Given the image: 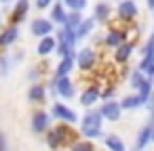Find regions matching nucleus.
Returning a JSON list of instances; mask_svg holds the SVG:
<instances>
[{
  "label": "nucleus",
  "instance_id": "nucleus-1",
  "mask_svg": "<svg viewBox=\"0 0 154 151\" xmlns=\"http://www.w3.org/2000/svg\"><path fill=\"white\" fill-rule=\"evenodd\" d=\"M103 124H106V118L101 115L99 105L91 107V109H85V113L80 115V122H78L80 136L91 138V141H103V136H106Z\"/></svg>",
  "mask_w": 154,
  "mask_h": 151
},
{
  "label": "nucleus",
  "instance_id": "nucleus-2",
  "mask_svg": "<svg viewBox=\"0 0 154 151\" xmlns=\"http://www.w3.org/2000/svg\"><path fill=\"white\" fill-rule=\"evenodd\" d=\"M97 61H99V55H97L93 44L80 46L76 51V69L80 74H93L97 67Z\"/></svg>",
  "mask_w": 154,
  "mask_h": 151
},
{
  "label": "nucleus",
  "instance_id": "nucleus-3",
  "mask_svg": "<svg viewBox=\"0 0 154 151\" xmlns=\"http://www.w3.org/2000/svg\"><path fill=\"white\" fill-rule=\"evenodd\" d=\"M137 17H139V7L135 0H118L116 2V21L118 23L133 28L137 23Z\"/></svg>",
  "mask_w": 154,
  "mask_h": 151
},
{
  "label": "nucleus",
  "instance_id": "nucleus-4",
  "mask_svg": "<svg viewBox=\"0 0 154 151\" xmlns=\"http://www.w3.org/2000/svg\"><path fill=\"white\" fill-rule=\"evenodd\" d=\"M53 120L55 118H53L51 109H45L42 105L32 109V113H30V130H32V134H45L53 126Z\"/></svg>",
  "mask_w": 154,
  "mask_h": 151
},
{
  "label": "nucleus",
  "instance_id": "nucleus-5",
  "mask_svg": "<svg viewBox=\"0 0 154 151\" xmlns=\"http://www.w3.org/2000/svg\"><path fill=\"white\" fill-rule=\"evenodd\" d=\"M129 32H131V28H127V25H122V23H110L108 28H106V48L108 51H116L122 42H127L129 40Z\"/></svg>",
  "mask_w": 154,
  "mask_h": 151
},
{
  "label": "nucleus",
  "instance_id": "nucleus-6",
  "mask_svg": "<svg viewBox=\"0 0 154 151\" xmlns=\"http://www.w3.org/2000/svg\"><path fill=\"white\" fill-rule=\"evenodd\" d=\"M49 109H51L55 122H66V124H74V126L80 122V115L76 113V109H72L68 105V101H61V99L59 101H53L49 105Z\"/></svg>",
  "mask_w": 154,
  "mask_h": 151
},
{
  "label": "nucleus",
  "instance_id": "nucleus-7",
  "mask_svg": "<svg viewBox=\"0 0 154 151\" xmlns=\"http://www.w3.org/2000/svg\"><path fill=\"white\" fill-rule=\"evenodd\" d=\"M53 78H55V76H53ZM55 88H57V99H61V101L78 99V88H76V82H74L72 76L55 78Z\"/></svg>",
  "mask_w": 154,
  "mask_h": 151
},
{
  "label": "nucleus",
  "instance_id": "nucleus-8",
  "mask_svg": "<svg viewBox=\"0 0 154 151\" xmlns=\"http://www.w3.org/2000/svg\"><path fill=\"white\" fill-rule=\"evenodd\" d=\"M101 101V86L99 84H87L80 92H78V105L82 109H91L97 107Z\"/></svg>",
  "mask_w": 154,
  "mask_h": 151
},
{
  "label": "nucleus",
  "instance_id": "nucleus-9",
  "mask_svg": "<svg viewBox=\"0 0 154 151\" xmlns=\"http://www.w3.org/2000/svg\"><path fill=\"white\" fill-rule=\"evenodd\" d=\"M28 30H30L32 38H36V40H38V38H45V36L55 34V32H57V25H55L49 17H34V19L30 21Z\"/></svg>",
  "mask_w": 154,
  "mask_h": 151
},
{
  "label": "nucleus",
  "instance_id": "nucleus-10",
  "mask_svg": "<svg viewBox=\"0 0 154 151\" xmlns=\"http://www.w3.org/2000/svg\"><path fill=\"white\" fill-rule=\"evenodd\" d=\"M49 88H47V82H32L30 86H28V90H26V99H28V103L30 105H36V107H40V105H45L47 101H49Z\"/></svg>",
  "mask_w": 154,
  "mask_h": 151
},
{
  "label": "nucleus",
  "instance_id": "nucleus-11",
  "mask_svg": "<svg viewBox=\"0 0 154 151\" xmlns=\"http://www.w3.org/2000/svg\"><path fill=\"white\" fill-rule=\"evenodd\" d=\"M150 145H154V126L146 122V124L135 132V138H133L131 151H146Z\"/></svg>",
  "mask_w": 154,
  "mask_h": 151
},
{
  "label": "nucleus",
  "instance_id": "nucleus-12",
  "mask_svg": "<svg viewBox=\"0 0 154 151\" xmlns=\"http://www.w3.org/2000/svg\"><path fill=\"white\" fill-rule=\"evenodd\" d=\"M99 111H101V115L106 118V122H110V124L120 122V120H122V113H125V109H122V105H120V99L101 101V103H99Z\"/></svg>",
  "mask_w": 154,
  "mask_h": 151
},
{
  "label": "nucleus",
  "instance_id": "nucleus-13",
  "mask_svg": "<svg viewBox=\"0 0 154 151\" xmlns=\"http://www.w3.org/2000/svg\"><path fill=\"white\" fill-rule=\"evenodd\" d=\"M114 13L116 9L112 7V2H108V0H97V2L93 4V17L99 25H110L112 19H114Z\"/></svg>",
  "mask_w": 154,
  "mask_h": 151
},
{
  "label": "nucleus",
  "instance_id": "nucleus-14",
  "mask_svg": "<svg viewBox=\"0 0 154 151\" xmlns=\"http://www.w3.org/2000/svg\"><path fill=\"white\" fill-rule=\"evenodd\" d=\"M30 11H32V2H30V0H15L13 7L9 9V23L21 25L28 19Z\"/></svg>",
  "mask_w": 154,
  "mask_h": 151
},
{
  "label": "nucleus",
  "instance_id": "nucleus-15",
  "mask_svg": "<svg viewBox=\"0 0 154 151\" xmlns=\"http://www.w3.org/2000/svg\"><path fill=\"white\" fill-rule=\"evenodd\" d=\"M19 25H13V23H7L0 28V51H9L13 48L17 42H19Z\"/></svg>",
  "mask_w": 154,
  "mask_h": 151
},
{
  "label": "nucleus",
  "instance_id": "nucleus-16",
  "mask_svg": "<svg viewBox=\"0 0 154 151\" xmlns=\"http://www.w3.org/2000/svg\"><path fill=\"white\" fill-rule=\"evenodd\" d=\"M57 44H59V40H57L55 34L45 36V38H38V42H36V55H38L40 59H49L51 55H55Z\"/></svg>",
  "mask_w": 154,
  "mask_h": 151
},
{
  "label": "nucleus",
  "instance_id": "nucleus-17",
  "mask_svg": "<svg viewBox=\"0 0 154 151\" xmlns=\"http://www.w3.org/2000/svg\"><path fill=\"white\" fill-rule=\"evenodd\" d=\"M135 48H137L135 40H127V42H122L116 51H112V61H114L116 65H125V63H129L131 57H133V53H135Z\"/></svg>",
  "mask_w": 154,
  "mask_h": 151
},
{
  "label": "nucleus",
  "instance_id": "nucleus-18",
  "mask_svg": "<svg viewBox=\"0 0 154 151\" xmlns=\"http://www.w3.org/2000/svg\"><path fill=\"white\" fill-rule=\"evenodd\" d=\"M97 21H95V17L91 15V17H85L82 21H80V25L76 28V34H78V40L82 42V40H89L95 32H97Z\"/></svg>",
  "mask_w": 154,
  "mask_h": 151
},
{
  "label": "nucleus",
  "instance_id": "nucleus-19",
  "mask_svg": "<svg viewBox=\"0 0 154 151\" xmlns=\"http://www.w3.org/2000/svg\"><path fill=\"white\" fill-rule=\"evenodd\" d=\"M146 99L139 94V92H129V94H125L122 99H120V105H122V109L125 111H135V109H141V107H146Z\"/></svg>",
  "mask_w": 154,
  "mask_h": 151
},
{
  "label": "nucleus",
  "instance_id": "nucleus-20",
  "mask_svg": "<svg viewBox=\"0 0 154 151\" xmlns=\"http://www.w3.org/2000/svg\"><path fill=\"white\" fill-rule=\"evenodd\" d=\"M42 136H45V143H47V147H49L51 151H61V149H66V143H63V138H61V134L57 132L55 126H51Z\"/></svg>",
  "mask_w": 154,
  "mask_h": 151
},
{
  "label": "nucleus",
  "instance_id": "nucleus-21",
  "mask_svg": "<svg viewBox=\"0 0 154 151\" xmlns=\"http://www.w3.org/2000/svg\"><path fill=\"white\" fill-rule=\"evenodd\" d=\"M103 147H106V151H129L127 143H125L122 136L116 134V132H106V136H103Z\"/></svg>",
  "mask_w": 154,
  "mask_h": 151
},
{
  "label": "nucleus",
  "instance_id": "nucleus-22",
  "mask_svg": "<svg viewBox=\"0 0 154 151\" xmlns=\"http://www.w3.org/2000/svg\"><path fill=\"white\" fill-rule=\"evenodd\" d=\"M74 69H76V57H63V59H59V63L53 67V76H55V78L72 76Z\"/></svg>",
  "mask_w": 154,
  "mask_h": 151
},
{
  "label": "nucleus",
  "instance_id": "nucleus-23",
  "mask_svg": "<svg viewBox=\"0 0 154 151\" xmlns=\"http://www.w3.org/2000/svg\"><path fill=\"white\" fill-rule=\"evenodd\" d=\"M66 17H68V7L61 2V0H57V2L49 9V19L55 25H63L66 23Z\"/></svg>",
  "mask_w": 154,
  "mask_h": 151
},
{
  "label": "nucleus",
  "instance_id": "nucleus-24",
  "mask_svg": "<svg viewBox=\"0 0 154 151\" xmlns=\"http://www.w3.org/2000/svg\"><path fill=\"white\" fill-rule=\"evenodd\" d=\"M47 76V65L45 63H34L26 69V80L32 84V82H42V78Z\"/></svg>",
  "mask_w": 154,
  "mask_h": 151
},
{
  "label": "nucleus",
  "instance_id": "nucleus-25",
  "mask_svg": "<svg viewBox=\"0 0 154 151\" xmlns=\"http://www.w3.org/2000/svg\"><path fill=\"white\" fill-rule=\"evenodd\" d=\"M15 67V61H13V55L9 51H0V78H7Z\"/></svg>",
  "mask_w": 154,
  "mask_h": 151
},
{
  "label": "nucleus",
  "instance_id": "nucleus-26",
  "mask_svg": "<svg viewBox=\"0 0 154 151\" xmlns=\"http://www.w3.org/2000/svg\"><path fill=\"white\" fill-rule=\"evenodd\" d=\"M68 151H97V147H95V141L80 136V138H76V141L68 147Z\"/></svg>",
  "mask_w": 154,
  "mask_h": 151
},
{
  "label": "nucleus",
  "instance_id": "nucleus-27",
  "mask_svg": "<svg viewBox=\"0 0 154 151\" xmlns=\"http://www.w3.org/2000/svg\"><path fill=\"white\" fill-rule=\"evenodd\" d=\"M139 57H146V59H152L154 61V32H150L139 48Z\"/></svg>",
  "mask_w": 154,
  "mask_h": 151
},
{
  "label": "nucleus",
  "instance_id": "nucleus-28",
  "mask_svg": "<svg viewBox=\"0 0 154 151\" xmlns=\"http://www.w3.org/2000/svg\"><path fill=\"white\" fill-rule=\"evenodd\" d=\"M76 51H78V46H72V44H68V42H59L55 55H57L59 59H63V57H76Z\"/></svg>",
  "mask_w": 154,
  "mask_h": 151
},
{
  "label": "nucleus",
  "instance_id": "nucleus-29",
  "mask_svg": "<svg viewBox=\"0 0 154 151\" xmlns=\"http://www.w3.org/2000/svg\"><path fill=\"white\" fill-rule=\"evenodd\" d=\"M82 19H85V13H82V11H68V17H66V23H63V25L76 30Z\"/></svg>",
  "mask_w": 154,
  "mask_h": 151
},
{
  "label": "nucleus",
  "instance_id": "nucleus-30",
  "mask_svg": "<svg viewBox=\"0 0 154 151\" xmlns=\"http://www.w3.org/2000/svg\"><path fill=\"white\" fill-rule=\"evenodd\" d=\"M137 67L148 76V78H152L154 80V61L152 59H146V57H139V63H137Z\"/></svg>",
  "mask_w": 154,
  "mask_h": 151
},
{
  "label": "nucleus",
  "instance_id": "nucleus-31",
  "mask_svg": "<svg viewBox=\"0 0 154 151\" xmlns=\"http://www.w3.org/2000/svg\"><path fill=\"white\" fill-rule=\"evenodd\" d=\"M63 4L68 7V11H87L89 0H63Z\"/></svg>",
  "mask_w": 154,
  "mask_h": 151
},
{
  "label": "nucleus",
  "instance_id": "nucleus-32",
  "mask_svg": "<svg viewBox=\"0 0 154 151\" xmlns=\"http://www.w3.org/2000/svg\"><path fill=\"white\" fill-rule=\"evenodd\" d=\"M57 0H34V9L36 11H49Z\"/></svg>",
  "mask_w": 154,
  "mask_h": 151
},
{
  "label": "nucleus",
  "instance_id": "nucleus-33",
  "mask_svg": "<svg viewBox=\"0 0 154 151\" xmlns=\"http://www.w3.org/2000/svg\"><path fill=\"white\" fill-rule=\"evenodd\" d=\"M110 99H116V86L101 88V101H110Z\"/></svg>",
  "mask_w": 154,
  "mask_h": 151
},
{
  "label": "nucleus",
  "instance_id": "nucleus-34",
  "mask_svg": "<svg viewBox=\"0 0 154 151\" xmlns=\"http://www.w3.org/2000/svg\"><path fill=\"white\" fill-rule=\"evenodd\" d=\"M91 44H93V46H103V48H106V34H97V32H95V34L91 36Z\"/></svg>",
  "mask_w": 154,
  "mask_h": 151
},
{
  "label": "nucleus",
  "instance_id": "nucleus-35",
  "mask_svg": "<svg viewBox=\"0 0 154 151\" xmlns=\"http://www.w3.org/2000/svg\"><path fill=\"white\" fill-rule=\"evenodd\" d=\"M11 55H13V61H15V65H19V63H23V61H26V51H23V48H15Z\"/></svg>",
  "mask_w": 154,
  "mask_h": 151
},
{
  "label": "nucleus",
  "instance_id": "nucleus-36",
  "mask_svg": "<svg viewBox=\"0 0 154 151\" xmlns=\"http://www.w3.org/2000/svg\"><path fill=\"white\" fill-rule=\"evenodd\" d=\"M0 151H9V138L2 130H0Z\"/></svg>",
  "mask_w": 154,
  "mask_h": 151
},
{
  "label": "nucleus",
  "instance_id": "nucleus-37",
  "mask_svg": "<svg viewBox=\"0 0 154 151\" xmlns=\"http://www.w3.org/2000/svg\"><path fill=\"white\" fill-rule=\"evenodd\" d=\"M146 122L154 126V109H150V111H148V120H146Z\"/></svg>",
  "mask_w": 154,
  "mask_h": 151
},
{
  "label": "nucleus",
  "instance_id": "nucleus-38",
  "mask_svg": "<svg viewBox=\"0 0 154 151\" xmlns=\"http://www.w3.org/2000/svg\"><path fill=\"white\" fill-rule=\"evenodd\" d=\"M146 9H148L150 13L154 11V0H146Z\"/></svg>",
  "mask_w": 154,
  "mask_h": 151
},
{
  "label": "nucleus",
  "instance_id": "nucleus-39",
  "mask_svg": "<svg viewBox=\"0 0 154 151\" xmlns=\"http://www.w3.org/2000/svg\"><path fill=\"white\" fill-rule=\"evenodd\" d=\"M15 0H0V4H13Z\"/></svg>",
  "mask_w": 154,
  "mask_h": 151
},
{
  "label": "nucleus",
  "instance_id": "nucleus-40",
  "mask_svg": "<svg viewBox=\"0 0 154 151\" xmlns=\"http://www.w3.org/2000/svg\"><path fill=\"white\" fill-rule=\"evenodd\" d=\"M152 19H154V11H152Z\"/></svg>",
  "mask_w": 154,
  "mask_h": 151
},
{
  "label": "nucleus",
  "instance_id": "nucleus-41",
  "mask_svg": "<svg viewBox=\"0 0 154 151\" xmlns=\"http://www.w3.org/2000/svg\"><path fill=\"white\" fill-rule=\"evenodd\" d=\"M0 28H2V21H0Z\"/></svg>",
  "mask_w": 154,
  "mask_h": 151
},
{
  "label": "nucleus",
  "instance_id": "nucleus-42",
  "mask_svg": "<svg viewBox=\"0 0 154 151\" xmlns=\"http://www.w3.org/2000/svg\"><path fill=\"white\" fill-rule=\"evenodd\" d=\"M61 2H63V0H61Z\"/></svg>",
  "mask_w": 154,
  "mask_h": 151
}]
</instances>
